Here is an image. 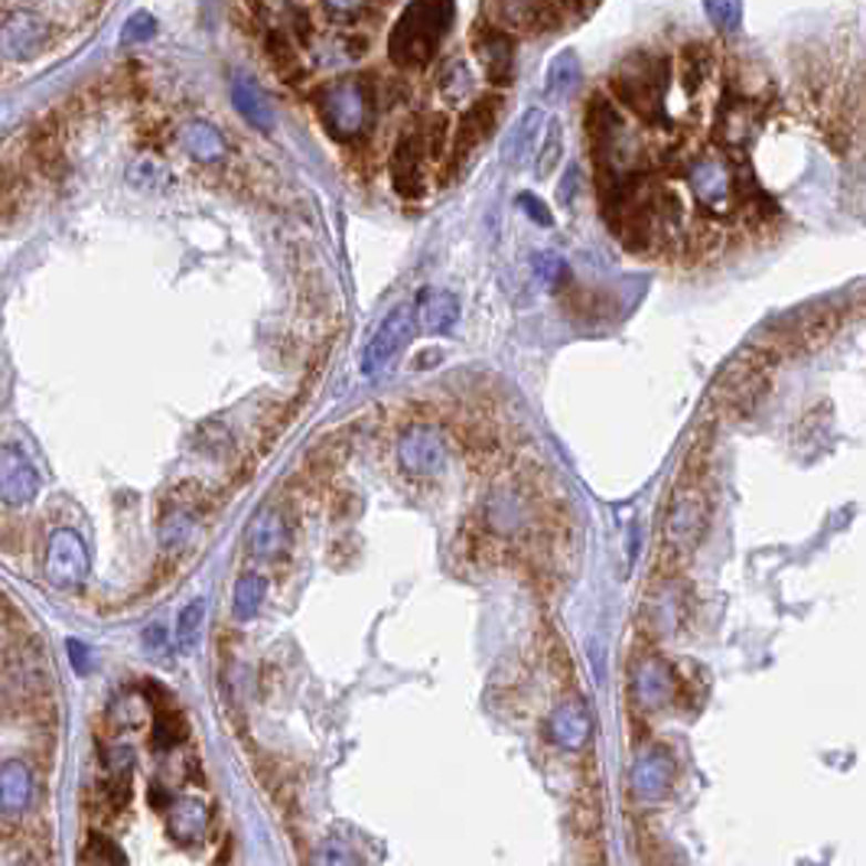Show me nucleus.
Segmentation results:
<instances>
[{
  "mask_svg": "<svg viewBox=\"0 0 866 866\" xmlns=\"http://www.w3.org/2000/svg\"><path fill=\"white\" fill-rule=\"evenodd\" d=\"M560 154H564V131H560V121L550 117L547 127H544V141L542 151H538V163H535V176H550L554 166L560 163Z\"/></svg>",
  "mask_w": 866,
  "mask_h": 866,
  "instance_id": "nucleus-33",
  "label": "nucleus"
},
{
  "mask_svg": "<svg viewBox=\"0 0 866 866\" xmlns=\"http://www.w3.org/2000/svg\"><path fill=\"white\" fill-rule=\"evenodd\" d=\"M518 209L525 213V216L532 218L535 225H542V228H550L554 225V216H550V209L544 206L542 199L535 196V193H522L518 196Z\"/></svg>",
  "mask_w": 866,
  "mask_h": 866,
  "instance_id": "nucleus-38",
  "label": "nucleus"
},
{
  "mask_svg": "<svg viewBox=\"0 0 866 866\" xmlns=\"http://www.w3.org/2000/svg\"><path fill=\"white\" fill-rule=\"evenodd\" d=\"M179 743V726H176V720H169V713H161L157 720H154V746L157 750H169V746H176Z\"/></svg>",
  "mask_w": 866,
  "mask_h": 866,
  "instance_id": "nucleus-39",
  "label": "nucleus"
},
{
  "mask_svg": "<svg viewBox=\"0 0 866 866\" xmlns=\"http://www.w3.org/2000/svg\"><path fill=\"white\" fill-rule=\"evenodd\" d=\"M248 554L258 560H277L287 550V525L283 515L277 508H265L261 515L251 518L248 532H245Z\"/></svg>",
  "mask_w": 866,
  "mask_h": 866,
  "instance_id": "nucleus-19",
  "label": "nucleus"
},
{
  "mask_svg": "<svg viewBox=\"0 0 866 866\" xmlns=\"http://www.w3.org/2000/svg\"><path fill=\"white\" fill-rule=\"evenodd\" d=\"M82 864H114V866H121V864H127V854H121L114 844H111L109 837H92L89 841V847H85V854H82Z\"/></svg>",
  "mask_w": 866,
  "mask_h": 866,
  "instance_id": "nucleus-36",
  "label": "nucleus"
},
{
  "mask_svg": "<svg viewBox=\"0 0 866 866\" xmlns=\"http://www.w3.org/2000/svg\"><path fill=\"white\" fill-rule=\"evenodd\" d=\"M231 105L251 127H258V131H271L274 127L271 102H268V95L261 92V85L251 75H235L231 79Z\"/></svg>",
  "mask_w": 866,
  "mask_h": 866,
  "instance_id": "nucleus-22",
  "label": "nucleus"
},
{
  "mask_svg": "<svg viewBox=\"0 0 866 866\" xmlns=\"http://www.w3.org/2000/svg\"><path fill=\"white\" fill-rule=\"evenodd\" d=\"M632 694L646 710H658L674 698V674L664 661L642 658L632 668Z\"/></svg>",
  "mask_w": 866,
  "mask_h": 866,
  "instance_id": "nucleus-16",
  "label": "nucleus"
},
{
  "mask_svg": "<svg viewBox=\"0 0 866 866\" xmlns=\"http://www.w3.org/2000/svg\"><path fill=\"white\" fill-rule=\"evenodd\" d=\"M53 30L50 20L33 13V10H10L3 17V55L7 59H30V55L43 53L50 43Z\"/></svg>",
  "mask_w": 866,
  "mask_h": 866,
  "instance_id": "nucleus-9",
  "label": "nucleus"
},
{
  "mask_svg": "<svg viewBox=\"0 0 866 866\" xmlns=\"http://www.w3.org/2000/svg\"><path fill=\"white\" fill-rule=\"evenodd\" d=\"M40 473L37 466L27 460V453H20L17 446H3L0 456V495L7 508H27L37 495H40Z\"/></svg>",
  "mask_w": 866,
  "mask_h": 866,
  "instance_id": "nucleus-11",
  "label": "nucleus"
},
{
  "mask_svg": "<svg viewBox=\"0 0 866 866\" xmlns=\"http://www.w3.org/2000/svg\"><path fill=\"white\" fill-rule=\"evenodd\" d=\"M154 37H157V17L147 13V10L131 13L127 23H124V30H121V43H124V47H137V43H147V40H154Z\"/></svg>",
  "mask_w": 866,
  "mask_h": 866,
  "instance_id": "nucleus-35",
  "label": "nucleus"
},
{
  "mask_svg": "<svg viewBox=\"0 0 866 866\" xmlns=\"http://www.w3.org/2000/svg\"><path fill=\"white\" fill-rule=\"evenodd\" d=\"M369 0H323V7L332 13V17H355L365 10Z\"/></svg>",
  "mask_w": 866,
  "mask_h": 866,
  "instance_id": "nucleus-41",
  "label": "nucleus"
},
{
  "mask_svg": "<svg viewBox=\"0 0 866 866\" xmlns=\"http://www.w3.org/2000/svg\"><path fill=\"white\" fill-rule=\"evenodd\" d=\"M577 183H580V169H577V166H570V169L564 173V183H560V189H557V199H560L564 206H570V203H574V196H577Z\"/></svg>",
  "mask_w": 866,
  "mask_h": 866,
  "instance_id": "nucleus-42",
  "label": "nucleus"
},
{
  "mask_svg": "<svg viewBox=\"0 0 866 866\" xmlns=\"http://www.w3.org/2000/svg\"><path fill=\"white\" fill-rule=\"evenodd\" d=\"M704 525V492L698 486H691V483H684V486L678 488V495H674V502H671V512H668V528H664V532H668V542L674 544V547H681V550H688V547H694V544L701 542Z\"/></svg>",
  "mask_w": 866,
  "mask_h": 866,
  "instance_id": "nucleus-8",
  "label": "nucleus"
},
{
  "mask_svg": "<svg viewBox=\"0 0 866 866\" xmlns=\"http://www.w3.org/2000/svg\"><path fill=\"white\" fill-rule=\"evenodd\" d=\"M532 268H535V274H538V280H542V283H547V287H554V283L564 277V271H567V268H564V261H560L554 251L535 255V258H532Z\"/></svg>",
  "mask_w": 866,
  "mask_h": 866,
  "instance_id": "nucleus-37",
  "label": "nucleus"
},
{
  "mask_svg": "<svg viewBox=\"0 0 866 866\" xmlns=\"http://www.w3.org/2000/svg\"><path fill=\"white\" fill-rule=\"evenodd\" d=\"M144 651L147 654H163L166 651V629H163L161 622L144 629Z\"/></svg>",
  "mask_w": 866,
  "mask_h": 866,
  "instance_id": "nucleus-40",
  "label": "nucleus"
},
{
  "mask_svg": "<svg viewBox=\"0 0 866 866\" xmlns=\"http://www.w3.org/2000/svg\"><path fill=\"white\" fill-rule=\"evenodd\" d=\"M710 69H713V55L701 43L688 47L684 53L678 55V79H681L688 95H698L704 89V82L710 79Z\"/></svg>",
  "mask_w": 866,
  "mask_h": 866,
  "instance_id": "nucleus-28",
  "label": "nucleus"
},
{
  "mask_svg": "<svg viewBox=\"0 0 866 866\" xmlns=\"http://www.w3.org/2000/svg\"><path fill=\"white\" fill-rule=\"evenodd\" d=\"M203 626H206V599H193L179 609V619H176V636H179V646L183 649H193L203 636Z\"/></svg>",
  "mask_w": 866,
  "mask_h": 866,
  "instance_id": "nucleus-32",
  "label": "nucleus"
},
{
  "mask_svg": "<svg viewBox=\"0 0 866 866\" xmlns=\"http://www.w3.org/2000/svg\"><path fill=\"white\" fill-rule=\"evenodd\" d=\"M446 460H450L446 440L431 424H411L398 436V463L408 476H417V480L440 476L446 470Z\"/></svg>",
  "mask_w": 866,
  "mask_h": 866,
  "instance_id": "nucleus-6",
  "label": "nucleus"
},
{
  "mask_svg": "<svg viewBox=\"0 0 866 866\" xmlns=\"http://www.w3.org/2000/svg\"><path fill=\"white\" fill-rule=\"evenodd\" d=\"M544 127H547V121H544L542 109L525 111V114L515 121V127L508 131L505 144H502V161H505V166H522V163L528 161Z\"/></svg>",
  "mask_w": 866,
  "mask_h": 866,
  "instance_id": "nucleus-23",
  "label": "nucleus"
},
{
  "mask_svg": "<svg viewBox=\"0 0 866 866\" xmlns=\"http://www.w3.org/2000/svg\"><path fill=\"white\" fill-rule=\"evenodd\" d=\"M547 736L560 750H570V753L584 750L594 736V716H590L587 704L567 701V704L557 707L547 720Z\"/></svg>",
  "mask_w": 866,
  "mask_h": 866,
  "instance_id": "nucleus-13",
  "label": "nucleus"
},
{
  "mask_svg": "<svg viewBox=\"0 0 866 866\" xmlns=\"http://www.w3.org/2000/svg\"><path fill=\"white\" fill-rule=\"evenodd\" d=\"M317 111L336 141H359L375 121V95L362 79H339L317 92Z\"/></svg>",
  "mask_w": 866,
  "mask_h": 866,
  "instance_id": "nucleus-3",
  "label": "nucleus"
},
{
  "mask_svg": "<svg viewBox=\"0 0 866 866\" xmlns=\"http://www.w3.org/2000/svg\"><path fill=\"white\" fill-rule=\"evenodd\" d=\"M495 117H498V99H480L476 105H470L463 121H460V131H456V141H453V161H466L488 134L495 127Z\"/></svg>",
  "mask_w": 866,
  "mask_h": 866,
  "instance_id": "nucleus-18",
  "label": "nucleus"
},
{
  "mask_svg": "<svg viewBox=\"0 0 866 866\" xmlns=\"http://www.w3.org/2000/svg\"><path fill=\"white\" fill-rule=\"evenodd\" d=\"M417 323L424 332H450L453 326L460 323V300L450 290L440 287H424L417 293Z\"/></svg>",
  "mask_w": 866,
  "mask_h": 866,
  "instance_id": "nucleus-21",
  "label": "nucleus"
},
{
  "mask_svg": "<svg viewBox=\"0 0 866 866\" xmlns=\"http://www.w3.org/2000/svg\"><path fill=\"white\" fill-rule=\"evenodd\" d=\"M671 779H674V765L661 753H646L632 765V792L639 798H661L671 788Z\"/></svg>",
  "mask_w": 866,
  "mask_h": 866,
  "instance_id": "nucleus-24",
  "label": "nucleus"
},
{
  "mask_svg": "<svg viewBox=\"0 0 866 866\" xmlns=\"http://www.w3.org/2000/svg\"><path fill=\"white\" fill-rule=\"evenodd\" d=\"M37 802V779L33 769L20 759H7L0 769V812L7 821H13L17 814L30 812V805Z\"/></svg>",
  "mask_w": 866,
  "mask_h": 866,
  "instance_id": "nucleus-14",
  "label": "nucleus"
},
{
  "mask_svg": "<svg viewBox=\"0 0 866 866\" xmlns=\"http://www.w3.org/2000/svg\"><path fill=\"white\" fill-rule=\"evenodd\" d=\"M127 183L137 189V193H161L169 186V169L163 166L161 161L154 157H137L127 169Z\"/></svg>",
  "mask_w": 866,
  "mask_h": 866,
  "instance_id": "nucleus-31",
  "label": "nucleus"
},
{
  "mask_svg": "<svg viewBox=\"0 0 866 866\" xmlns=\"http://www.w3.org/2000/svg\"><path fill=\"white\" fill-rule=\"evenodd\" d=\"M151 805H154V808H169V805H173L163 785H151Z\"/></svg>",
  "mask_w": 866,
  "mask_h": 866,
  "instance_id": "nucleus-44",
  "label": "nucleus"
},
{
  "mask_svg": "<svg viewBox=\"0 0 866 866\" xmlns=\"http://www.w3.org/2000/svg\"><path fill=\"white\" fill-rule=\"evenodd\" d=\"M166 834L183 847H199L209 834V808L199 798H179L166 808Z\"/></svg>",
  "mask_w": 866,
  "mask_h": 866,
  "instance_id": "nucleus-15",
  "label": "nucleus"
},
{
  "mask_svg": "<svg viewBox=\"0 0 866 866\" xmlns=\"http://www.w3.org/2000/svg\"><path fill=\"white\" fill-rule=\"evenodd\" d=\"M488 7L495 23L508 33H542L560 20L554 0H492Z\"/></svg>",
  "mask_w": 866,
  "mask_h": 866,
  "instance_id": "nucleus-12",
  "label": "nucleus"
},
{
  "mask_svg": "<svg viewBox=\"0 0 866 866\" xmlns=\"http://www.w3.org/2000/svg\"><path fill=\"white\" fill-rule=\"evenodd\" d=\"M440 95L450 102V105H463L466 99H473L476 92V79H473V69L466 59H450L440 72V82H436Z\"/></svg>",
  "mask_w": 866,
  "mask_h": 866,
  "instance_id": "nucleus-27",
  "label": "nucleus"
},
{
  "mask_svg": "<svg viewBox=\"0 0 866 866\" xmlns=\"http://www.w3.org/2000/svg\"><path fill=\"white\" fill-rule=\"evenodd\" d=\"M193 528H196V515H193L186 505H169V508H163L161 544L166 547V550L183 547V544L189 542Z\"/></svg>",
  "mask_w": 866,
  "mask_h": 866,
  "instance_id": "nucleus-29",
  "label": "nucleus"
},
{
  "mask_svg": "<svg viewBox=\"0 0 866 866\" xmlns=\"http://www.w3.org/2000/svg\"><path fill=\"white\" fill-rule=\"evenodd\" d=\"M476 53L483 59L486 75L492 82H498V85L512 82V75H515V40L505 27H498V23L486 27L476 37Z\"/></svg>",
  "mask_w": 866,
  "mask_h": 866,
  "instance_id": "nucleus-17",
  "label": "nucleus"
},
{
  "mask_svg": "<svg viewBox=\"0 0 866 866\" xmlns=\"http://www.w3.org/2000/svg\"><path fill=\"white\" fill-rule=\"evenodd\" d=\"M65 649H69V658H72V668H75V671L85 674V671L92 668V664H89V649H85L82 642H69Z\"/></svg>",
  "mask_w": 866,
  "mask_h": 866,
  "instance_id": "nucleus-43",
  "label": "nucleus"
},
{
  "mask_svg": "<svg viewBox=\"0 0 866 866\" xmlns=\"http://www.w3.org/2000/svg\"><path fill=\"white\" fill-rule=\"evenodd\" d=\"M704 13L707 20L716 30H723V33L740 30V23H743V0H704Z\"/></svg>",
  "mask_w": 866,
  "mask_h": 866,
  "instance_id": "nucleus-34",
  "label": "nucleus"
},
{
  "mask_svg": "<svg viewBox=\"0 0 866 866\" xmlns=\"http://www.w3.org/2000/svg\"><path fill=\"white\" fill-rule=\"evenodd\" d=\"M453 27V0H411L388 33V55L401 69L427 65Z\"/></svg>",
  "mask_w": 866,
  "mask_h": 866,
  "instance_id": "nucleus-1",
  "label": "nucleus"
},
{
  "mask_svg": "<svg viewBox=\"0 0 866 866\" xmlns=\"http://www.w3.org/2000/svg\"><path fill=\"white\" fill-rule=\"evenodd\" d=\"M668 82H671V65H668L664 55L632 53L616 65L609 89H612V95L622 109H629L642 121L654 124L664 114Z\"/></svg>",
  "mask_w": 866,
  "mask_h": 866,
  "instance_id": "nucleus-2",
  "label": "nucleus"
},
{
  "mask_svg": "<svg viewBox=\"0 0 866 866\" xmlns=\"http://www.w3.org/2000/svg\"><path fill=\"white\" fill-rule=\"evenodd\" d=\"M47 580L55 590H79L89 577V550L82 538L72 528H59L50 547H47V560H43Z\"/></svg>",
  "mask_w": 866,
  "mask_h": 866,
  "instance_id": "nucleus-7",
  "label": "nucleus"
},
{
  "mask_svg": "<svg viewBox=\"0 0 866 866\" xmlns=\"http://www.w3.org/2000/svg\"><path fill=\"white\" fill-rule=\"evenodd\" d=\"M688 186L694 193V199L713 216H726L736 203H740V179L733 173V166L716 157V154H701L688 163L684 169Z\"/></svg>",
  "mask_w": 866,
  "mask_h": 866,
  "instance_id": "nucleus-4",
  "label": "nucleus"
},
{
  "mask_svg": "<svg viewBox=\"0 0 866 866\" xmlns=\"http://www.w3.org/2000/svg\"><path fill=\"white\" fill-rule=\"evenodd\" d=\"M179 141H183L186 154L199 163L221 161L225 151H228V147H225V137L218 134L213 124H206V121H189V124L183 127Z\"/></svg>",
  "mask_w": 866,
  "mask_h": 866,
  "instance_id": "nucleus-26",
  "label": "nucleus"
},
{
  "mask_svg": "<svg viewBox=\"0 0 866 866\" xmlns=\"http://www.w3.org/2000/svg\"><path fill=\"white\" fill-rule=\"evenodd\" d=\"M433 157L431 154V141L424 131L417 134H404L391 154V179H394V189L401 196H421L424 193V161Z\"/></svg>",
  "mask_w": 866,
  "mask_h": 866,
  "instance_id": "nucleus-10",
  "label": "nucleus"
},
{
  "mask_svg": "<svg viewBox=\"0 0 866 866\" xmlns=\"http://www.w3.org/2000/svg\"><path fill=\"white\" fill-rule=\"evenodd\" d=\"M759 111L753 99L746 95H733L720 105V114H716V137L723 144H746L756 131Z\"/></svg>",
  "mask_w": 866,
  "mask_h": 866,
  "instance_id": "nucleus-20",
  "label": "nucleus"
},
{
  "mask_svg": "<svg viewBox=\"0 0 866 866\" xmlns=\"http://www.w3.org/2000/svg\"><path fill=\"white\" fill-rule=\"evenodd\" d=\"M265 599H268V580L261 574H245L235 587V619L241 622L255 619Z\"/></svg>",
  "mask_w": 866,
  "mask_h": 866,
  "instance_id": "nucleus-30",
  "label": "nucleus"
},
{
  "mask_svg": "<svg viewBox=\"0 0 866 866\" xmlns=\"http://www.w3.org/2000/svg\"><path fill=\"white\" fill-rule=\"evenodd\" d=\"M414 332H417V313H414V307H411V303L394 307V310L381 320L379 329L372 332V339L365 342V349H362V359H359L362 375L375 379L379 372H384V369L408 349V342L414 339Z\"/></svg>",
  "mask_w": 866,
  "mask_h": 866,
  "instance_id": "nucleus-5",
  "label": "nucleus"
},
{
  "mask_svg": "<svg viewBox=\"0 0 866 866\" xmlns=\"http://www.w3.org/2000/svg\"><path fill=\"white\" fill-rule=\"evenodd\" d=\"M580 82V55L574 50H564L550 59L547 75H544V99L547 102H564Z\"/></svg>",
  "mask_w": 866,
  "mask_h": 866,
  "instance_id": "nucleus-25",
  "label": "nucleus"
}]
</instances>
